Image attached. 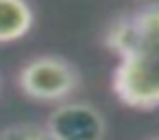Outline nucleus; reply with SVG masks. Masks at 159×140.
<instances>
[{
	"label": "nucleus",
	"mask_w": 159,
	"mask_h": 140,
	"mask_svg": "<svg viewBox=\"0 0 159 140\" xmlns=\"http://www.w3.org/2000/svg\"><path fill=\"white\" fill-rule=\"evenodd\" d=\"M105 46L118 55L111 77L116 99L131 109L159 107V5L116 18L105 31Z\"/></svg>",
	"instance_id": "obj_1"
},
{
	"label": "nucleus",
	"mask_w": 159,
	"mask_h": 140,
	"mask_svg": "<svg viewBox=\"0 0 159 140\" xmlns=\"http://www.w3.org/2000/svg\"><path fill=\"white\" fill-rule=\"evenodd\" d=\"M18 88L35 103L59 105L81 88V72L61 55H37L20 66Z\"/></svg>",
	"instance_id": "obj_2"
},
{
	"label": "nucleus",
	"mask_w": 159,
	"mask_h": 140,
	"mask_svg": "<svg viewBox=\"0 0 159 140\" xmlns=\"http://www.w3.org/2000/svg\"><path fill=\"white\" fill-rule=\"evenodd\" d=\"M46 127L55 140H105L107 136L105 114L87 101L59 103L50 112Z\"/></svg>",
	"instance_id": "obj_3"
},
{
	"label": "nucleus",
	"mask_w": 159,
	"mask_h": 140,
	"mask_svg": "<svg viewBox=\"0 0 159 140\" xmlns=\"http://www.w3.org/2000/svg\"><path fill=\"white\" fill-rule=\"evenodd\" d=\"M35 11L29 0H0V44H11L31 33Z\"/></svg>",
	"instance_id": "obj_4"
},
{
	"label": "nucleus",
	"mask_w": 159,
	"mask_h": 140,
	"mask_svg": "<svg viewBox=\"0 0 159 140\" xmlns=\"http://www.w3.org/2000/svg\"><path fill=\"white\" fill-rule=\"evenodd\" d=\"M0 140H55L46 125L18 123L0 129Z\"/></svg>",
	"instance_id": "obj_5"
},
{
	"label": "nucleus",
	"mask_w": 159,
	"mask_h": 140,
	"mask_svg": "<svg viewBox=\"0 0 159 140\" xmlns=\"http://www.w3.org/2000/svg\"><path fill=\"white\" fill-rule=\"evenodd\" d=\"M155 140H159V138H155Z\"/></svg>",
	"instance_id": "obj_6"
}]
</instances>
